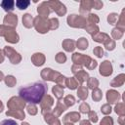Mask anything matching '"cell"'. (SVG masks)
Segmentation results:
<instances>
[{
  "mask_svg": "<svg viewBox=\"0 0 125 125\" xmlns=\"http://www.w3.org/2000/svg\"><path fill=\"white\" fill-rule=\"evenodd\" d=\"M47 92V86L42 82H36L20 89V96L26 102L38 104Z\"/></svg>",
  "mask_w": 125,
  "mask_h": 125,
  "instance_id": "obj_1",
  "label": "cell"
},
{
  "mask_svg": "<svg viewBox=\"0 0 125 125\" xmlns=\"http://www.w3.org/2000/svg\"><path fill=\"white\" fill-rule=\"evenodd\" d=\"M1 6L4 8V10H13L14 9V1H3L1 3Z\"/></svg>",
  "mask_w": 125,
  "mask_h": 125,
  "instance_id": "obj_2",
  "label": "cell"
},
{
  "mask_svg": "<svg viewBox=\"0 0 125 125\" xmlns=\"http://www.w3.org/2000/svg\"><path fill=\"white\" fill-rule=\"evenodd\" d=\"M0 125H18V123L13 119H6L0 122Z\"/></svg>",
  "mask_w": 125,
  "mask_h": 125,
  "instance_id": "obj_4",
  "label": "cell"
},
{
  "mask_svg": "<svg viewBox=\"0 0 125 125\" xmlns=\"http://www.w3.org/2000/svg\"><path fill=\"white\" fill-rule=\"evenodd\" d=\"M16 5L19 9L22 10V9H26L27 6L29 5V1H22V0H19L16 2Z\"/></svg>",
  "mask_w": 125,
  "mask_h": 125,
  "instance_id": "obj_3",
  "label": "cell"
}]
</instances>
